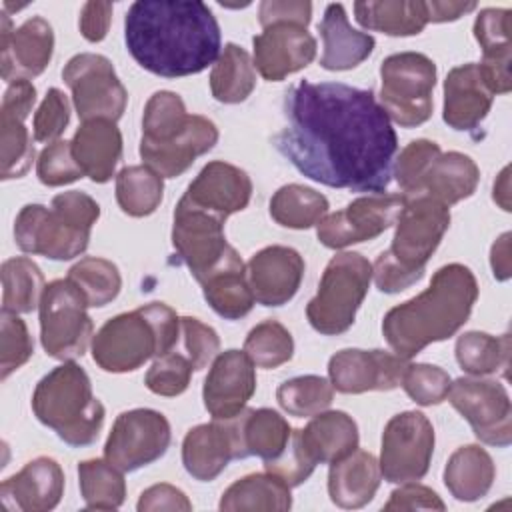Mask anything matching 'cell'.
<instances>
[{
  "label": "cell",
  "instance_id": "8fae6325",
  "mask_svg": "<svg viewBox=\"0 0 512 512\" xmlns=\"http://www.w3.org/2000/svg\"><path fill=\"white\" fill-rule=\"evenodd\" d=\"M434 454V428L416 410L392 416L382 432L380 474L386 482L404 484L426 476Z\"/></svg>",
  "mask_w": 512,
  "mask_h": 512
},
{
  "label": "cell",
  "instance_id": "30bf717a",
  "mask_svg": "<svg viewBox=\"0 0 512 512\" xmlns=\"http://www.w3.org/2000/svg\"><path fill=\"white\" fill-rule=\"evenodd\" d=\"M62 78L72 92V102L82 122L96 118L116 122L124 114L128 92L106 56L94 52L76 54L64 66Z\"/></svg>",
  "mask_w": 512,
  "mask_h": 512
},
{
  "label": "cell",
  "instance_id": "f546056e",
  "mask_svg": "<svg viewBox=\"0 0 512 512\" xmlns=\"http://www.w3.org/2000/svg\"><path fill=\"white\" fill-rule=\"evenodd\" d=\"M322 36L320 66L326 70H352L374 50V38L350 26L342 4H328L318 24Z\"/></svg>",
  "mask_w": 512,
  "mask_h": 512
},
{
  "label": "cell",
  "instance_id": "ac0fdd59",
  "mask_svg": "<svg viewBox=\"0 0 512 512\" xmlns=\"http://www.w3.org/2000/svg\"><path fill=\"white\" fill-rule=\"evenodd\" d=\"M54 52V32L48 20L32 16L12 28L10 16L2 12L0 28V74L2 80H30L46 70Z\"/></svg>",
  "mask_w": 512,
  "mask_h": 512
},
{
  "label": "cell",
  "instance_id": "f35d334b",
  "mask_svg": "<svg viewBox=\"0 0 512 512\" xmlns=\"http://www.w3.org/2000/svg\"><path fill=\"white\" fill-rule=\"evenodd\" d=\"M456 360L470 376L508 374L510 366V334L490 336L486 332H464L456 340Z\"/></svg>",
  "mask_w": 512,
  "mask_h": 512
},
{
  "label": "cell",
  "instance_id": "8992f818",
  "mask_svg": "<svg viewBox=\"0 0 512 512\" xmlns=\"http://www.w3.org/2000/svg\"><path fill=\"white\" fill-rule=\"evenodd\" d=\"M34 416L70 446L92 444L104 424L106 410L92 394L84 368L68 360L50 370L34 388Z\"/></svg>",
  "mask_w": 512,
  "mask_h": 512
},
{
  "label": "cell",
  "instance_id": "ee69618b",
  "mask_svg": "<svg viewBox=\"0 0 512 512\" xmlns=\"http://www.w3.org/2000/svg\"><path fill=\"white\" fill-rule=\"evenodd\" d=\"M190 114L186 112L184 100L170 90L154 92L142 116V142H168L176 138L188 124Z\"/></svg>",
  "mask_w": 512,
  "mask_h": 512
},
{
  "label": "cell",
  "instance_id": "f907efd6",
  "mask_svg": "<svg viewBox=\"0 0 512 512\" xmlns=\"http://www.w3.org/2000/svg\"><path fill=\"white\" fill-rule=\"evenodd\" d=\"M34 352V340L18 314L0 312V378L6 380L12 372L24 366Z\"/></svg>",
  "mask_w": 512,
  "mask_h": 512
},
{
  "label": "cell",
  "instance_id": "f6af8a7d",
  "mask_svg": "<svg viewBox=\"0 0 512 512\" xmlns=\"http://www.w3.org/2000/svg\"><path fill=\"white\" fill-rule=\"evenodd\" d=\"M68 280L78 286L88 306L100 308L110 304L122 288V276L114 262L98 256L78 260L68 270Z\"/></svg>",
  "mask_w": 512,
  "mask_h": 512
},
{
  "label": "cell",
  "instance_id": "ab89813d",
  "mask_svg": "<svg viewBox=\"0 0 512 512\" xmlns=\"http://www.w3.org/2000/svg\"><path fill=\"white\" fill-rule=\"evenodd\" d=\"M326 212V196L302 184H286L278 188L270 200V216L284 228H312L326 216Z\"/></svg>",
  "mask_w": 512,
  "mask_h": 512
},
{
  "label": "cell",
  "instance_id": "681fc988",
  "mask_svg": "<svg viewBox=\"0 0 512 512\" xmlns=\"http://www.w3.org/2000/svg\"><path fill=\"white\" fill-rule=\"evenodd\" d=\"M440 146L432 140L418 138L412 140L402 148L398 158L392 166V176L396 178L398 186L402 188L404 196L418 194L424 174L428 172L430 164L440 156Z\"/></svg>",
  "mask_w": 512,
  "mask_h": 512
},
{
  "label": "cell",
  "instance_id": "9f6ffc18",
  "mask_svg": "<svg viewBox=\"0 0 512 512\" xmlns=\"http://www.w3.org/2000/svg\"><path fill=\"white\" fill-rule=\"evenodd\" d=\"M180 330L194 370L206 368L218 356L220 350V338L216 330L192 316L180 318Z\"/></svg>",
  "mask_w": 512,
  "mask_h": 512
},
{
  "label": "cell",
  "instance_id": "816d5d0a",
  "mask_svg": "<svg viewBox=\"0 0 512 512\" xmlns=\"http://www.w3.org/2000/svg\"><path fill=\"white\" fill-rule=\"evenodd\" d=\"M450 374L434 364H408L402 388L420 406H432L446 400L450 390Z\"/></svg>",
  "mask_w": 512,
  "mask_h": 512
},
{
  "label": "cell",
  "instance_id": "d590c367",
  "mask_svg": "<svg viewBox=\"0 0 512 512\" xmlns=\"http://www.w3.org/2000/svg\"><path fill=\"white\" fill-rule=\"evenodd\" d=\"M354 18L362 28L388 36H414L428 24L426 2L422 0L356 2Z\"/></svg>",
  "mask_w": 512,
  "mask_h": 512
},
{
  "label": "cell",
  "instance_id": "91938a15",
  "mask_svg": "<svg viewBox=\"0 0 512 512\" xmlns=\"http://www.w3.org/2000/svg\"><path fill=\"white\" fill-rule=\"evenodd\" d=\"M312 18V4L300 0H264L258 8V20L262 28L276 22H292L308 26Z\"/></svg>",
  "mask_w": 512,
  "mask_h": 512
},
{
  "label": "cell",
  "instance_id": "60d3db41",
  "mask_svg": "<svg viewBox=\"0 0 512 512\" xmlns=\"http://www.w3.org/2000/svg\"><path fill=\"white\" fill-rule=\"evenodd\" d=\"M44 288L42 270L30 258L16 256L2 262V310L32 312L40 306Z\"/></svg>",
  "mask_w": 512,
  "mask_h": 512
},
{
  "label": "cell",
  "instance_id": "d6a6232c",
  "mask_svg": "<svg viewBox=\"0 0 512 512\" xmlns=\"http://www.w3.org/2000/svg\"><path fill=\"white\" fill-rule=\"evenodd\" d=\"M242 458L258 456L264 462L280 458L290 442L292 428L276 410L244 408L232 418Z\"/></svg>",
  "mask_w": 512,
  "mask_h": 512
},
{
  "label": "cell",
  "instance_id": "d4e9b609",
  "mask_svg": "<svg viewBox=\"0 0 512 512\" xmlns=\"http://www.w3.org/2000/svg\"><path fill=\"white\" fill-rule=\"evenodd\" d=\"M218 142V128L212 120L192 114L186 128L168 142H142L140 158L146 166L162 178H176L184 174L198 156L210 152Z\"/></svg>",
  "mask_w": 512,
  "mask_h": 512
},
{
  "label": "cell",
  "instance_id": "2e32d148",
  "mask_svg": "<svg viewBox=\"0 0 512 512\" xmlns=\"http://www.w3.org/2000/svg\"><path fill=\"white\" fill-rule=\"evenodd\" d=\"M222 218L200 210L180 198L174 210L172 246L176 256L188 266L192 276H206L228 252Z\"/></svg>",
  "mask_w": 512,
  "mask_h": 512
},
{
  "label": "cell",
  "instance_id": "836d02e7",
  "mask_svg": "<svg viewBox=\"0 0 512 512\" xmlns=\"http://www.w3.org/2000/svg\"><path fill=\"white\" fill-rule=\"evenodd\" d=\"M480 170L476 162L462 152H444L428 168L418 194H426L444 206L470 198L478 186Z\"/></svg>",
  "mask_w": 512,
  "mask_h": 512
},
{
  "label": "cell",
  "instance_id": "d6986e66",
  "mask_svg": "<svg viewBox=\"0 0 512 512\" xmlns=\"http://www.w3.org/2000/svg\"><path fill=\"white\" fill-rule=\"evenodd\" d=\"M254 68L268 82H280L286 76L306 68L316 56L314 36L300 24L276 22L252 38Z\"/></svg>",
  "mask_w": 512,
  "mask_h": 512
},
{
  "label": "cell",
  "instance_id": "484cf974",
  "mask_svg": "<svg viewBox=\"0 0 512 512\" xmlns=\"http://www.w3.org/2000/svg\"><path fill=\"white\" fill-rule=\"evenodd\" d=\"M494 94L476 62L456 66L444 80V122L454 130H474L488 116Z\"/></svg>",
  "mask_w": 512,
  "mask_h": 512
},
{
  "label": "cell",
  "instance_id": "03108f58",
  "mask_svg": "<svg viewBox=\"0 0 512 512\" xmlns=\"http://www.w3.org/2000/svg\"><path fill=\"white\" fill-rule=\"evenodd\" d=\"M494 200L502 206V210H510V168L506 166L500 174L498 180L494 182Z\"/></svg>",
  "mask_w": 512,
  "mask_h": 512
},
{
  "label": "cell",
  "instance_id": "7bdbcfd3",
  "mask_svg": "<svg viewBox=\"0 0 512 512\" xmlns=\"http://www.w3.org/2000/svg\"><path fill=\"white\" fill-rule=\"evenodd\" d=\"M78 484L88 510H116L126 496L122 470L108 460H84L78 464Z\"/></svg>",
  "mask_w": 512,
  "mask_h": 512
},
{
  "label": "cell",
  "instance_id": "e0dca14e",
  "mask_svg": "<svg viewBox=\"0 0 512 512\" xmlns=\"http://www.w3.org/2000/svg\"><path fill=\"white\" fill-rule=\"evenodd\" d=\"M408 358L386 350L346 348L328 362V376L334 390L342 394H362L370 390H394L402 384Z\"/></svg>",
  "mask_w": 512,
  "mask_h": 512
},
{
  "label": "cell",
  "instance_id": "74e56055",
  "mask_svg": "<svg viewBox=\"0 0 512 512\" xmlns=\"http://www.w3.org/2000/svg\"><path fill=\"white\" fill-rule=\"evenodd\" d=\"M256 86V68L250 54L238 44H226L210 72L212 96L222 104L244 102Z\"/></svg>",
  "mask_w": 512,
  "mask_h": 512
},
{
  "label": "cell",
  "instance_id": "5b68a950",
  "mask_svg": "<svg viewBox=\"0 0 512 512\" xmlns=\"http://www.w3.org/2000/svg\"><path fill=\"white\" fill-rule=\"evenodd\" d=\"M100 218L98 202L78 190L52 198L50 208L26 204L14 220L16 246L50 260H72L88 248L90 230Z\"/></svg>",
  "mask_w": 512,
  "mask_h": 512
},
{
  "label": "cell",
  "instance_id": "4316f807",
  "mask_svg": "<svg viewBox=\"0 0 512 512\" xmlns=\"http://www.w3.org/2000/svg\"><path fill=\"white\" fill-rule=\"evenodd\" d=\"M474 38L482 48L478 64L492 94H506L512 88L510 78V10L484 8L474 20Z\"/></svg>",
  "mask_w": 512,
  "mask_h": 512
},
{
  "label": "cell",
  "instance_id": "11a10c76",
  "mask_svg": "<svg viewBox=\"0 0 512 512\" xmlns=\"http://www.w3.org/2000/svg\"><path fill=\"white\" fill-rule=\"evenodd\" d=\"M70 122V104L62 90L48 88L44 100L40 102L34 122H32V134L36 142H56L66 126Z\"/></svg>",
  "mask_w": 512,
  "mask_h": 512
},
{
  "label": "cell",
  "instance_id": "db71d44e",
  "mask_svg": "<svg viewBox=\"0 0 512 512\" xmlns=\"http://www.w3.org/2000/svg\"><path fill=\"white\" fill-rule=\"evenodd\" d=\"M38 180L44 186H64L84 176L72 154V142L56 140L48 144L36 162Z\"/></svg>",
  "mask_w": 512,
  "mask_h": 512
},
{
  "label": "cell",
  "instance_id": "44dd1931",
  "mask_svg": "<svg viewBox=\"0 0 512 512\" xmlns=\"http://www.w3.org/2000/svg\"><path fill=\"white\" fill-rule=\"evenodd\" d=\"M252 198L250 176L228 162L214 160L208 162L198 176L188 184L182 200L206 210L222 220L230 214L240 212L248 206Z\"/></svg>",
  "mask_w": 512,
  "mask_h": 512
},
{
  "label": "cell",
  "instance_id": "680465c9",
  "mask_svg": "<svg viewBox=\"0 0 512 512\" xmlns=\"http://www.w3.org/2000/svg\"><path fill=\"white\" fill-rule=\"evenodd\" d=\"M384 510H446L440 496L422 484L404 482L390 494V500L384 504Z\"/></svg>",
  "mask_w": 512,
  "mask_h": 512
},
{
  "label": "cell",
  "instance_id": "cb8c5ba5",
  "mask_svg": "<svg viewBox=\"0 0 512 512\" xmlns=\"http://www.w3.org/2000/svg\"><path fill=\"white\" fill-rule=\"evenodd\" d=\"M64 494V472L54 458L30 460L0 486V500L8 510L46 512L58 506Z\"/></svg>",
  "mask_w": 512,
  "mask_h": 512
},
{
  "label": "cell",
  "instance_id": "277c9868",
  "mask_svg": "<svg viewBox=\"0 0 512 512\" xmlns=\"http://www.w3.org/2000/svg\"><path fill=\"white\" fill-rule=\"evenodd\" d=\"M180 318L164 302H150L110 318L92 338V358L104 372H134L150 358L172 352Z\"/></svg>",
  "mask_w": 512,
  "mask_h": 512
},
{
  "label": "cell",
  "instance_id": "9c48e42d",
  "mask_svg": "<svg viewBox=\"0 0 512 512\" xmlns=\"http://www.w3.org/2000/svg\"><path fill=\"white\" fill-rule=\"evenodd\" d=\"M88 302L74 282L54 280L40 300V342L48 356L74 360L82 356L94 338V324L86 312Z\"/></svg>",
  "mask_w": 512,
  "mask_h": 512
},
{
  "label": "cell",
  "instance_id": "ffe728a7",
  "mask_svg": "<svg viewBox=\"0 0 512 512\" xmlns=\"http://www.w3.org/2000/svg\"><path fill=\"white\" fill-rule=\"evenodd\" d=\"M256 390L254 362L244 350L220 352L204 380L202 400L216 420L238 416Z\"/></svg>",
  "mask_w": 512,
  "mask_h": 512
},
{
  "label": "cell",
  "instance_id": "8d00e7d4",
  "mask_svg": "<svg viewBox=\"0 0 512 512\" xmlns=\"http://www.w3.org/2000/svg\"><path fill=\"white\" fill-rule=\"evenodd\" d=\"M290 486L272 472L248 474L236 480L220 498L218 508L226 512L238 510H290Z\"/></svg>",
  "mask_w": 512,
  "mask_h": 512
},
{
  "label": "cell",
  "instance_id": "52a82bcc",
  "mask_svg": "<svg viewBox=\"0 0 512 512\" xmlns=\"http://www.w3.org/2000/svg\"><path fill=\"white\" fill-rule=\"evenodd\" d=\"M372 280V264L358 252H340L324 268L316 296L306 306L310 326L336 336L346 332L364 302Z\"/></svg>",
  "mask_w": 512,
  "mask_h": 512
},
{
  "label": "cell",
  "instance_id": "6f0895ef",
  "mask_svg": "<svg viewBox=\"0 0 512 512\" xmlns=\"http://www.w3.org/2000/svg\"><path fill=\"white\" fill-rule=\"evenodd\" d=\"M372 278L376 282V288L380 292H386V294H396V292H402L406 288H410L412 284H416L422 274H416V272H410L406 268H402L392 256L388 250H384L376 262L372 264Z\"/></svg>",
  "mask_w": 512,
  "mask_h": 512
},
{
  "label": "cell",
  "instance_id": "f1b7e54d",
  "mask_svg": "<svg viewBox=\"0 0 512 512\" xmlns=\"http://www.w3.org/2000/svg\"><path fill=\"white\" fill-rule=\"evenodd\" d=\"M198 282L210 308L226 320L246 316L256 302L248 284L246 266L232 246L224 258Z\"/></svg>",
  "mask_w": 512,
  "mask_h": 512
},
{
  "label": "cell",
  "instance_id": "ba28073f",
  "mask_svg": "<svg viewBox=\"0 0 512 512\" xmlns=\"http://www.w3.org/2000/svg\"><path fill=\"white\" fill-rule=\"evenodd\" d=\"M380 106L404 128L424 124L432 116L436 64L420 52H398L380 64Z\"/></svg>",
  "mask_w": 512,
  "mask_h": 512
},
{
  "label": "cell",
  "instance_id": "7402d4cb",
  "mask_svg": "<svg viewBox=\"0 0 512 512\" xmlns=\"http://www.w3.org/2000/svg\"><path fill=\"white\" fill-rule=\"evenodd\" d=\"M246 274L258 304L282 306L296 296L302 284L304 258L288 246H266L250 258Z\"/></svg>",
  "mask_w": 512,
  "mask_h": 512
},
{
  "label": "cell",
  "instance_id": "f5cc1de1",
  "mask_svg": "<svg viewBox=\"0 0 512 512\" xmlns=\"http://www.w3.org/2000/svg\"><path fill=\"white\" fill-rule=\"evenodd\" d=\"M192 370L194 366L188 356L168 352L152 362L144 376V384L158 396H178L188 388Z\"/></svg>",
  "mask_w": 512,
  "mask_h": 512
},
{
  "label": "cell",
  "instance_id": "6125c7cd",
  "mask_svg": "<svg viewBox=\"0 0 512 512\" xmlns=\"http://www.w3.org/2000/svg\"><path fill=\"white\" fill-rule=\"evenodd\" d=\"M112 2L90 0L80 10V32L88 42H100L106 38L112 20Z\"/></svg>",
  "mask_w": 512,
  "mask_h": 512
},
{
  "label": "cell",
  "instance_id": "b9f144b4",
  "mask_svg": "<svg viewBox=\"0 0 512 512\" xmlns=\"http://www.w3.org/2000/svg\"><path fill=\"white\" fill-rule=\"evenodd\" d=\"M164 196V182L146 164L126 166L116 174V202L128 216L142 218L152 214Z\"/></svg>",
  "mask_w": 512,
  "mask_h": 512
},
{
  "label": "cell",
  "instance_id": "e575fe53",
  "mask_svg": "<svg viewBox=\"0 0 512 512\" xmlns=\"http://www.w3.org/2000/svg\"><path fill=\"white\" fill-rule=\"evenodd\" d=\"M496 476L492 456L478 444L460 446L444 466V484L460 502H476L488 494Z\"/></svg>",
  "mask_w": 512,
  "mask_h": 512
},
{
  "label": "cell",
  "instance_id": "e7e4bbea",
  "mask_svg": "<svg viewBox=\"0 0 512 512\" xmlns=\"http://www.w3.org/2000/svg\"><path fill=\"white\" fill-rule=\"evenodd\" d=\"M510 238L512 234L510 232H504L494 244H492V250H490V266H492V272H494V278L496 280H508L510 278Z\"/></svg>",
  "mask_w": 512,
  "mask_h": 512
},
{
  "label": "cell",
  "instance_id": "5bb4252c",
  "mask_svg": "<svg viewBox=\"0 0 512 512\" xmlns=\"http://www.w3.org/2000/svg\"><path fill=\"white\" fill-rule=\"evenodd\" d=\"M170 440V422L162 412L134 408L114 420L104 444V458L122 472H134L162 458Z\"/></svg>",
  "mask_w": 512,
  "mask_h": 512
},
{
  "label": "cell",
  "instance_id": "bcb514c9",
  "mask_svg": "<svg viewBox=\"0 0 512 512\" xmlns=\"http://www.w3.org/2000/svg\"><path fill=\"white\" fill-rule=\"evenodd\" d=\"M334 398L330 380L306 374L282 382L276 390V400L284 412L296 418H310L324 412Z\"/></svg>",
  "mask_w": 512,
  "mask_h": 512
},
{
  "label": "cell",
  "instance_id": "6da1fadb",
  "mask_svg": "<svg viewBox=\"0 0 512 512\" xmlns=\"http://www.w3.org/2000/svg\"><path fill=\"white\" fill-rule=\"evenodd\" d=\"M276 150L306 178L330 188L384 194L398 138L372 90L300 80L284 94Z\"/></svg>",
  "mask_w": 512,
  "mask_h": 512
},
{
  "label": "cell",
  "instance_id": "94428289",
  "mask_svg": "<svg viewBox=\"0 0 512 512\" xmlns=\"http://www.w3.org/2000/svg\"><path fill=\"white\" fill-rule=\"evenodd\" d=\"M136 508L140 512H152V510H182V512H190L192 510V502L188 500V496L172 486V484H154L150 488H146L140 494V500L136 504Z\"/></svg>",
  "mask_w": 512,
  "mask_h": 512
},
{
  "label": "cell",
  "instance_id": "c3c4849f",
  "mask_svg": "<svg viewBox=\"0 0 512 512\" xmlns=\"http://www.w3.org/2000/svg\"><path fill=\"white\" fill-rule=\"evenodd\" d=\"M244 352L258 368H278L286 364L294 354V340L286 326L276 320H264L256 324L246 340Z\"/></svg>",
  "mask_w": 512,
  "mask_h": 512
},
{
  "label": "cell",
  "instance_id": "be15d7a7",
  "mask_svg": "<svg viewBox=\"0 0 512 512\" xmlns=\"http://www.w3.org/2000/svg\"><path fill=\"white\" fill-rule=\"evenodd\" d=\"M476 8V2H426L428 22H452L460 16L472 12Z\"/></svg>",
  "mask_w": 512,
  "mask_h": 512
},
{
  "label": "cell",
  "instance_id": "7a4b0ae2",
  "mask_svg": "<svg viewBox=\"0 0 512 512\" xmlns=\"http://www.w3.org/2000/svg\"><path fill=\"white\" fill-rule=\"evenodd\" d=\"M130 56L148 72L180 78L206 70L220 56V26L200 0H138L124 18Z\"/></svg>",
  "mask_w": 512,
  "mask_h": 512
},
{
  "label": "cell",
  "instance_id": "3957f363",
  "mask_svg": "<svg viewBox=\"0 0 512 512\" xmlns=\"http://www.w3.org/2000/svg\"><path fill=\"white\" fill-rule=\"evenodd\" d=\"M478 300V282L472 270L452 262L438 268L430 286L418 296L388 310L382 334L402 358H412L428 344L448 340L470 318Z\"/></svg>",
  "mask_w": 512,
  "mask_h": 512
},
{
  "label": "cell",
  "instance_id": "9a60e30c",
  "mask_svg": "<svg viewBox=\"0 0 512 512\" xmlns=\"http://www.w3.org/2000/svg\"><path fill=\"white\" fill-rule=\"evenodd\" d=\"M404 200V194H368L356 198L346 208L324 216L316 224V236L320 244L334 250L374 240L396 222Z\"/></svg>",
  "mask_w": 512,
  "mask_h": 512
},
{
  "label": "cell",
  "instance_id": "1f68e13d",
  "mask_svg": "<svg viewBox=\"0 0 512 512\" xmlns=\"http://www.w3.org/2000/svg\"><path fill=\"white\" fill-rule=\"evenodd\" d=\"M378 460L366 450H354L330 464L328 472V494L330 500L340 508H362L366 506L380 486Z\"/></svg>",
  "mask_w": 512,
  "mask_h": 512
},
{
  "label": "cell",
  "instance_id": "4dcf8cb0",
  "mask_svg": "<svg viewBox=\"0 0 512 512\" xmlns=\"http://www.w3.org/2000/svg\"><path fill=\"white\" fill-rule=\"evenodd\" d=\"M298 438L314 464H332L358 448V424L342 410L316 414L306 428H298Z\"/></svg>",
  "mask_w": 512,
  "mask_h": 512
},
{
  "label": "cell",
  "instance_id": "83f0119b",
  "mask_svg": "<svg viewBox=\"0 0 512 512\" xmlns=\"http://www.w3.org/2000/svg\"><path fill=\"white\" fill-rule=\"evenodd\" d=\"M72 154L84 176L96 184L108 182L122 160V134L116 122L104 118L82 122L72 138Z\"/></svg>",
  "mask_w": 512,
  "mask_h": 512
},
{
  "label": "cell",
  "instance_id": "7c38bea8",
  "mask_svg": "<svg viewBox=\"0 0 512 512\" xmlns=\"http://www.w3.org/2000/svg\"><path fill=\"white\" fill-rule=\"evenodd\" d=\"M394 224L396 230L388 248L390 256L402 268L424 276L426 262L450 226L448 206L426 194H412L406 196Z\"/></svg>",
  "mask_w": 512,
  "mask_h": 512
},
{
  "label": "cell",
  "instance_id": "4fadbf2b",
  "mask_svg": "<svg viewBox=\"0 0 512 512\" xmlns=\"http://www.w3.org/2000/svg\"><path fill=\"white\" fill-rule=\"evenodd\" d=\"M446 398L468 420L480 442L498 448L512 442V404L498 380L462 376L450 384Z\"/></svg>",
  "mask_w": 512,
  "mask_h": 512
},
{
  "label": "cell",
  "instance_id": "603a6c76",
  "mask_svg": "<svg viewBox=\"0 0 512 512\" xmlns=\"http://www.w3.org/2000/svg\"><path fill=\"white\" fill-rule=\"evenodd\" d=\"M234 458H242V452L232 418H214L208 424L190 428L184 436L182 464L186 472L200 482H210L220 476Z\"/></svg>",
  "mask_w": 512,
  "mask_h": 512
},
{
  "label": "cell",
  "instance_id": "7dc6e473",
  "mask_svg": "<svg viewBox=\"0 0 512 512\" xmlns=\"http://www.w3.org/2000/svg\"><path fill=\"white\" fill-rule=\"evenodd\" d=\"M26 116L0 108V144H2V180L20 178L28 172L34 160V144Z\"/></svg>",
  "mask_w": 512,
  "mask_h": 512
}]
</instances>
